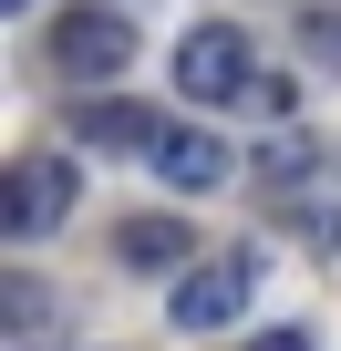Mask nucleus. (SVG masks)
Here are the masks:
<instances>
[{"mask_svg":"<svg viewBox=\"0 0 341 351\" xmlns=\"http://www.w3.org/2000/svg\"><path fill=\"white\" fill-rule=\"evenodd\" d=\"M248 83H259V52H248L238 21H197L176 42V93L187 104H248Z\"/></svg>","mask_w":341,"mask_h":351,"instance_id":"obj_1","label":"nucleus"},{"mask_svg":"<svg viewBox=\"0 0 341 351\" xmlns=\"http://www.w3.org/2000/svg\"><path fill=\"white\" fill-rule=\"evenodd\" d=\"M73 217V165L62 155H21L11 165V197H0V228H11V238H52Z\"/></svg>","mask_w":341,"mask_h":351,"instance_id":"obj_2","label":"nucleus"},{"mask_svg":"<svg viewBox=\"0 0 341 351\" xmlns=\"http://www.w3.org/2000/svg\"><path fill=\"white\" fill-rule=\"evenodd\" d=\"M52 62H62L73 83H114V73L134 62V21H114V11H62Z\"/></svg>","mask_w":341,"mask_h":351,"instance_id":"obj_3","label":"nucleus"},{"mask_svg":"<svg viewBox=\"0 0 341 351\" xmlns=\"http://www.w3.org/2000/svg\"><path fill=\"white\" fill-rule=\"evenodd\" d=\"M248 289H259V258L238 248V258H207L197 279H176V330H228L238 310H248Z\"/></svg>","mask_w":341,"mask_h":351,"instance_id":"obj_4","label":"nucleus"},{"mask_svg":"<svg viewBox=\"0 0 341 351\" xmlns=\"http://www.w3.org/2000/svg\"><path fill=\"white\" fill-rule=\"evenodd\" d=\"M165 186H187V197H207V186H228V145L217 134H197V124H165V145L145 155Z\"/></svg>","mask_w":341,"mask_h":351,"instance_id":"obj_5","label":"nucleus"},{"mask_svg":"<svg viewBox=\"0 0 341 351\" xmlns=\"http://www.w3.org/2000/svg\"><path fill=\"white\" fill-rule=\"evenodd\" d=\"M73 134L104 145V155H155V145H165V124H155L145 104H73Z\"/></svg>","mask_w":341,"mask_h":351,"instance_id":"obj_6","label":"nucleus"},{"mask_svg":"<svg viewBox=\"0 0 341 351\" xmlns=\"http://www.w3.org/2000/svg\"><path fill=\"white\" fill-rule=\"evenodd\" d=\"M114 248H124V269H187V258H197V238H187L176 217H124Z\"/></svg>","mask_w":341,"mask_h":351,"instance_id":"obj_7","label":"nucleus"},{"mask_svg":"<svg viewBox=\"0 0 341 351\" xmlns=\"http://www.w3.org/2000/svg\"><path fill=\"white\" fill-rule=\"evenodd\" d=\"M290 238L320 248V258H341V207H331V197H290Z\"/></svg>","mask_w":341,"mask_h":351,"instance_id":"obj_8","label":"nucleus"},{"mask_svg":"<svg viewBox=\"0 0 341 351\" xmlns=\"http://www.w3.org/2000/svg\"><path fill=\"white\" fill-rule=\"evenodd\" d=\"M248 114H259V124H290V114H300L290 73H259V83H248Z\"/></svg>","mask_w":341,"mask_h":351,"instance_id":"obj_9","label":"nucleus"},{"mask_svg":"<svg viewBox=\"0 0 341 351\" xmlns=\"http://www.w3.org/2000/svg\"><path fill=\"white\" fill-rule=\"evenodd\" d=\"M300 165H310V145H300V134H279V145L259 155V176H269V186H290V176H300Z\"/></svg>","mask_w":341,"mask_h":351,"instance_id":"obj_10","label":"nucleus"},{"mask_svg":"<svg viewBox=\"0 0 341 351\" xmlns=\"http://www.w3.org/2000/svg\"><path fill=\"white\" fill-rule=\"evenodd\" d=\"M310 62H331V73H341V21H331V11L310 21Z\"/></svg>","mask_w":341,"mask_h":351,"instance_id":"obj_11","label":"nucleus"},{"mask_svg":"<svg viewBox=\"0 0 341 351\" xmlns=\"http://www.w3.org/2000/svg\"><path fill=\"white\" fill-rule=\"evenodd\" d=\"M248 351H320V341H310V330H259Z\"/></svg>","mask_w":341,"mask_h":351,"instance_id":"obj_12","label":"nucleus"},{"mask_svg":"<svg viewBox=\"0 0 341 351\" xmlns=\"http://www.w3.org/2000/svg\"><path fill=\"white\" fill-rule=\"evenodd\" d=\"M11 11H21V0H11Z\"/></svg>","mask_w":341,"mask_h":351,"instance_id":"obj_13","label":"nucleus"}]
</instances>
